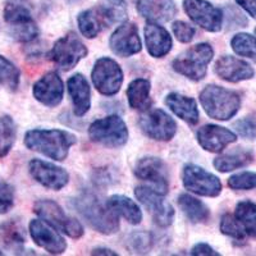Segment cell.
<instances>
[{"mask_svg":"<svg viewBox=\"0 0 256 256\" xmlns=\"http://www.w3.org/2000/svg\"><path fill=\"white\" fill-rule=\"evenodd\" d=\"M34 98L45 106H56L64 95V84L56 72H49L35 82L32 88Z\"/></svg>","mask_w":256,"mask_h":256,"instance_id":"obj_18","label":"cell"},{"mask_svg":"<svg viewBox=\"0 0 256 256\" xmlns=\"http://www.w3.org/2000/svg\"><path fill=\"white\" fill-rule=\"evenodd\" d=\"M134 196L145 206L152 220L159 227H169L174 219V209L168 201L164 200V195L156 190L148 186H138L134 188Z\"/></svg>","mask_w":256,"mask_h":256,"instance_id":"obj_10","label":"cell"},{"mask_svg":"<svg viewBox=\"0 0 256 256\" xmlns=\"http://www.w3.org/2000/svg\"><path fill=\"white\" fill-rule=\"evenodd\" d=\"M127 246L132 252L146 254L152 246V237L148 232H134L127 240Z\"/></svg>","mask_w":256,"mask_h":256,"instance_id":"obj_35","label":"cell"},{"mask_svg":"<svg viewBox=\"0 0 256 256\" xmlns=\"http://www.w3.org/2000/svg\"><path fill=\"white\" fill-rule=\"evenodd\" d=\"M164 102L178 118L187 122L188 124H196L198 122V102L194 98L172 92L166 96Z\"/></svg>","mask_w":256,"mask_h":256,"instance_id":"obj_25","label":"cell"},{"mask_svg":"<svg viewBox=\"0 0 256 256\" xmlns=\"http://www.w3.org/2000/svg\"><path fill=\"white\" fill-rule=\"evenodd\" d=\"M236 131L238 132L240 136L244 138H255L256 137V122L252 118H244L234 123Z\"/></svg>","mask_w":256,"mask_h":256,"instance_id":"obj_40","label":"cell"},{"mask_svg":"<svg viewBox=\"0 0 256 256\" xmlns=\"http://www.w3.org/2000/svg\"><path fill=\"white\" fill-rule=\"evenodd\" d=\"M28 172L41 186L59 191L70 182V174L66 169L41 159H32L28 163Z\"/></svg>","mask_w":256,"mask_h":256,"instance_id":"obj_14","label":"cell"},{"mask_svg":"<svg viewBox=\"0 0 256 256\" xmlns=\"http://www.w3.org/2000/svg\"><path fill=\"white\" fill-rule=\"evenodd\" d=\"M220 230L223 234L230 236L236 240H244L246 237V232L242 228L241 223L237 220L234 216L224 214L220 219Z\"/></svg>","mask_w":256,"mask_h":256,"instance_id":"obj_36","label":"cell"},{"mask_svg":"<svg viewBox=\"0 0 256 256\" xmlns=\"http://www.w3.org/2000/svg\"><path fill=\"white\" fill-rule=\"evenodd\" d=\"M191 255H198V256H218L219 254L216 252L212 248H210L208 244H195L191 250Z\"/></svg>","mask_w":256,"mask_h":256,"instance_id":"obj_41","label":"cell"},{"mask_svg":"<svg viewBox=\"0 0 256 256\" xmlns=\"http://www.w3.org/2000/svg\"><path fill=\"white\" fill-rule=\"evenodd\" d=\"M0 255H3V252H2V251H0Z\"/></svg>","mask_w":256,"mask_h":256,"instance_id":"obj_44","label":"cell"},{"mask_svg":"<svg viewBox=\"0 0 256 256\" xmlns=\"http://www.w3.org/2000/svg\"><path fill=\"white\" fill-rule=\"evenodd\" d=\"M106 205L113 210L116 214L122 216L123 219L131 224H140L142 220V212L138 205L127 196L113 195L108 198Z\"/></svg>","mask_w":256,"mask_h":256,"instance_id":"obj_26","label":"cell"},{"mask_svg":"<svg viewBox=\"0 0 256 256\" xmlns=\"http://www.w3.org/2000/svg\"><path fill=\"white\" fill-rule=\"evenodd\" d=\"M198 141L204 150L210 152H220L230 144L236 142L237 134L228 128L216 124H206L198 131Z\"/></svg>","mask_w":256,"mask_h":256,"instance_id":"obj_19","label":"cell"},{"mask_svg":"<svg viewBox=\"0 0 256 256\" xmlns=\"http://www.w3.org/2000/svg\"><path fill=\"white\" fill-rule=\"evenodd\" d=\"M136 6L144 18L155 24L168 22L177 13L173 0H137Z\"/></svg>","mask_w":256,"mask_h":256,"instance_id":"obj_21","label":"cell"},{"mask_svg":"<svg viewBox=\"0 0 256 256\" xmlns=\"http://www.w3.org/2000/svg\"><path fill=\"white\" fill-rule=\"evenodd\" d=\"M92 255H118V254L109 250V248H95V250L92 251Z\"/></svg>","mask_w":256,"mask_h":256,"instance_id":"obj_43","label":"cell"},{"mask_svg":"<svg viewBox=\"0 0 256 256\" xmlns=\"http://www.w3.org/2000/svg\"><path fill=\"white\" fill-rule=\"evenodd\" d=\"M134 176L138 180L152 184L154 190L166 195L169 187V177L166 166L159 158L146 156L140 159L134 166Z\"/></svg>","mask_w":256,"mask_h":256,"instance_id":"obj_15","label":"cell"},{"mask_svg":"<svg viewBox=\"0 0 256 256\" xmlns=\"http://www.w3.org/2000/svg\"><path fill=\"white\" fill-rule=\"evenodd\" d=\"M26 242L24 227L17 220H6L0 223V244L6 248L20 250Z\"/></svg>","mask_w":256,"mask_h":256,"instance_id":"obj_30","label":"cell"},{"mask_svg":"<svg viewBox=\"0 0 256 256\" xmlns=\"http://www.w3.org/2000/svg\"><path fill=\"white\" fill-rule=\"evenodd\" d=\"M182 182L184 188L205 198H216L222 192L219 178L195 164H187L184 166L182 172Z\"/></svg>","mask_w":256,"mask_h":256,"instance_id":"obj_11","label":"cell"},{"mask_svg":"<svg viewBox=\"0 0 256 256\" xmlns=\"http://www.w3.org/2000/svg\"><path fill=\"white\" fill-rule=\"evenodd\" d=\"M34 212L42 220L49 223L56 230L66 233L70 238H80L84 234V227L77 219L64 212L62 206L52 200H38L34 205Z\"/></svg>","mask_w":256,"mask_h":256,"instance_id":"obj_5","label":"cell"},{"mask_svg":"<svg viewBox=\"0 0 256 256\" xmlns=\"http://www.w3.org/2000/svg\"><path fill=\"white\" fill-rule=\"evenodd\" d=\"M88 136L96 144L105 148H120L128 140V128L118 116H109L91 123Z\"/></svg>","mask_w":256,"mask_h":256,"instance_id":"obj_6","label":"cell"},{"mask_svg":"<svg viewBox=\"0 0 256 256\" xmlns=\"http://www.w3.org/2000/svg\"><path fill=\"white\" fill-rule=\"evenodd\" d=\"M77 22H78V28L81 34L88 38H96L102 30L112 26L110 20L102 6L80 13Z\"/></svg>","mask_w":256,"mask_h":256,"instance_id":"obj_24","label":"cell"},{"mask_svg":"<svg viewBox=\"0 0 256 256\" xmlns=\"http://www.w3.org/2000/svg\"><path fill=\"white\" fill-rule=\"evenodd\" d=\"M214 56V50L209 44L201 42L184 52L173 60L172 67L177 73L192 81H201L206 76L208 66Z\"/></svg>","mask_w":256,"mask_h":256,"instance_id":"obj_4","label":"cell"},{"mask_svg":"<svg viewBox=\"0 0 256 256\" xmlns=\"http://www.w3.org/2000/svg\"><path fill=\"white\" fill-rule=\"evenodd\" d=\"M17 137V126L10 116H0V159L12 150Z\"/></svg>","mask_w":256,"mask_h":256,"instance_id":"obj_32","label":"cell"},{"mask_svg":"<svg viewBox=\"0 0 256 256\" xmlns=\"http://www.w3.org/2000/svg\"><path fill=\"white\" fill-rule=\"evenodd\" d=\"M88 56V48L74 32L59 38L49 52V59L60 70H70Z\"/></svg>","mask_w":256,"mask_h":256,"instance_id":"obj_8","label":"cell"},{"mask_svg":"<svg viewBox=\"0 0 256 256\" xmlns=\"http://www.w3.org/2000/svg\"><path fill=\"white\" fill-rule=\"evenodd\" d=\"M20 73L12 62L0 54V88L16 91L20 86Z\"/></svg>","mask_w":256,"mask_h":256,"instance_id":"obj_33","label":"cell"},{"mask_svg":"<svg viewBox=\"0 0 256 256\" xmlns=\"http://www.w3.org/2000/svg\"><path fill=\"white\" fill-rule=\"evenodd\" d=\"M252 152H248V150H242V148H237L234 152H228V154L220 155V156L214 159V166L216 170L222 173L232 172L234 169L242 168L246 166L252 162Z\"/></svg>","mask_w":256,"mask_h":256,"instance_id":"obj_29","label":"cell"},{"mask_svg":"<svg viewBox=\"0 0 256 256\" xmlns=\"http://www.w3.org/2000/svg\"><path fill=\"white\" fill-rule=\"evenodd\" d=\"M234 216L241 223L246 234L256 240V204L251 201H241L237 204Z\"/></svg>","mask_w":256,"mask_h":256,"instance_id":"obj_31","label":"cell"},{"mask_svg":"<svg viewBox=\"0 0 256 256\" xmlns=\"http://www.w3.org/2000/svg\"><path fill=\"white\" fill-rule=\"evenodd\" d=\"M184 12L191 20L209 32H218L223 26V12L206 0H184Z\"/></svg>","mask_w":256,"mask_h":256,"instance_id":"obj_13","label":"cell"},{"mask_svg":"<svg viewBox=\"0 0 256 256\" xmlns=\"http://www.w3.org/2000/svg\"><path fill=\"white\" fill-rule=\"evenodd\" d=\"M4 20L9 26V34L20 42H31L38 36V27L26 6L8 3L4 8Z\"/></svg>","mask_w":256,"mask_h":256,"instance_id":"obj_7","label":"cell"},{"mask_svg":"<svg viewBox=\"0 0 256 256\" xmlns=\"http://www.w3.org/2000/svg\"><path fill=\"white\" fill-rule=\"evenodd\" d=\"M172 30L174 36L177 38V40L180 41V42H184V44L191 42L196 32V30L191 24H186L184 20H176L172 26Z\"/></svg>","mask_w":256,"mask_h":256,"instance_id":"obj_39","label":"cell"},{"mask_svg":"<svg viewBox=\"0 0 256 256\" xmlns=\"http://www.w3.org/2000/svg\"><path fill=\"white\" fill-rule=\"evenodd\" d=\"M178 205L192 223H206L210 218V212L202 201L198 200L188 194H182L178 198Z\"/></svg>","mask_w":256,"mask_h":256,"instance_id":"obj_28","label":"cell"},{"mask_svg":"<svg viewBox=\"0 0 256 256\" xmlns=\"http://www.w3.org/2000/svg\"><path fill=\"white\" fill-rule=\"evenodd\" d=\"M14 205V188L6 180H0V216L6 214Z\"/></svg>","mask_w":256,"mask_h":256,"instance_id":"obj_38","label":"cell"},{"mask_svg":"<svg viewBox=\"0 0 256 256\" xmlns=\"http://www.w3.org/2000/svg\"><path fill=\"white\" fill-rule=\"evenodd\" d=\"M67 86L73 104V112L77 116H84L91 106V90L88 80L81 73H76L68 80Z\"/></svg>","mask_w":256,"mask_h":256,"instance_id":"obj_23","label":"cell"},{"mask_svg":"<svg viewBox=\"0 0 256 256\" xmlns=\"http://www.w3.org/2000/svg\"><path fill=\"white\" fill-rule=\"evenodd\" d=\"M141 131L156 141H170L177 132V123L162 109L146 110L140 120Z\"/></svg>","mask_w":256,"mask_h":256,"instance_id":"obj_12","label":"cell"},{"mask_svg":"<svg viewBox=\"0 0 256 256\" xmlns=\"http://www.w3.org/2000/svg\"><path fill=\"white\" fill-rule=\"evenodd\" d=\"M91 78L94 86L100 94L105 96H113L118 94L122 88V68L112 58H100L94 64Z\"/></svg>","mask_w":256,"mask_h":256,"instance_id":"obj_9","label":"cell"},{"mask_svg":"<svg viewBox=\"0 0 256 256\" xmlns=\"http://www.w3.org/2000/svg\"><path fill=\"white\" fill-rule=\"evenodd\" d=\"M73 208L86 223L102 234H113L120 230V220L116 214L92 194L84 192L73 198Z\"/></svg>","mask_w":256,"mask_h":256,"instance_id":"obj_2","label":"cell"},{"mask_svg":"<svg viewBox=\"0 0 256 256\" xmlns=\"http://www.w3.org/2000/svg\"><path fill=\"white\" fill-rule=\"evenodd\" d=\"M233 52L256 62V38L248 34H237L230 41Z\"/></svg>","mask_w":256,"mask_h":256,"instance_id":"obj_34","label":"cell"},{"mask_svg":"<svg viewBox=\"0 0 256 256\" xmlns=\"http://www.w3.org/2000/svg\"><path fill=\"white\" fill-rule=\"evenodd\" d=\"M150 82L145 78H136L128 84L127 98L131 108L137 110L146 112L152 106L150 98Z\"/></svg>","mask_w":256,"mask_h":256,"instance_id":"obj_27","label":"cell"},{"mask_svg":"<svg viewBox=\"0 0 256 256\" xmlns=\"http://www.w3.org/2000/svg\"><path fill=\"white\" fill-rule=\"evenodd\" d=\"M214 72L222 80L233 84L252 78L255 74V70L248 62L232 56H224L219 58L214 67Z\"/></svg>","mask_w":256,"mask_h":256,"instance_id":"obj_20","label":"cell"},{"mask_svg":"<svg viewBox=\"0 0 256 256\" xmlns=\"http://www.w3.org/2000/svg\"><path fill=\"white\" fill-rule=\"evenodd\" d=\"M76 144V136L62 130H31L24 134L27 148L56 162L68 156L70 148Z\"/></svg>","mask_w":256,"mask_h":256,"instance_id":"obj_1","label":"cell"},{"mask_svg":"<svg viewBox=\"0 0 256 256\" xmlns=\"http://www.w3.org/2000/svg\"><path fill=\"white\" fill-rule=\"evenodd\" d=\"M200 102L205 113L216 120H230L241 106L238 94L216 84H209L201 91Z\"/></svg>","mask_w":256,"mask_h":256,"instance_id":"obj_3","label":"cell"},{"mask_svg":"<svg viewBox=\"0 0 256 256\" xmlns=\"http://www.w3.org/2000/svg\"><path fill=\"white\" fill-rule=\"evenodd\" d=\"M228 186L232 190L256 188V173L242 172L228 178Z\"/></svg>","mask_w":256,"mask_h":256,"instance_id":"obj_37","label":"cell"},{"mask_svg":"<svg viewBox=\"0 0 256 256\" xmlns=\"http://www.w3.org/2000/svg\"><path fill=\"white\" fill-rule=\"evenodd\" d=\"M237 4L256 20V0H236Z\"/></svg>","mask_w":256,"mask_h":256,"instance_id":"obj_42","label":"cell"},{"mask_svg":"<svg viewBox=\"0 0 256 256\" xmlns=\"http://www.w3.org/2000/svg\"><path fill=\"white\" fill-rule=\"evenodd\" d=\"M255 35H256V28H255Z\"/></svg>","mask_w":256,"mask_h":256,"instance_id":"obj_45","label":"cell"},{"mask_svg":"<svg viewBox=\"0 0 256 256\" xmlns=\"http://www.w3.org/2000/svg\"><path fill=\"white\" fill-rule=\"evenodd\" d=\"M109 46L116 56L122 58H127L140 52L142 45L136 24L131 22H123L110 36Z\"/></svg>","mask_w":256,"mask_h":256,"instance_id":"obj_17","label":"cell"},{"mask_svg":"<svg viewBox=\"0 0 256 256\" xmlns=\"http://www.w3.org/2000/svg\"><path fill=\"white\" fill-rule=\"evenodd\" d=\"M145 42L148 54L154 58L166 56L173 46L169 32L155 22H148L145 26Z\"/></svg>","mask_w":256,"mask_h":256,"instance_id":"obj_22","label":"cell"},{"mask_svg":"<svg viewBox=\"0 0 256 256\" xmlns=\"http://www.w3.org/2000/svg\"><path fill=\"white\" fill-rule=\"evenodd\" d=\"M28 230L34 242L38 248H44L49 254L59 255V254H63L67 248V244L63 237L56 232V228L52 227L49 223L42 219H34L30 222Z\"/></svg>","mask_w":256,"mask_h":256,"instance_id":"obj_16","label":"cell"}]
</instances>
